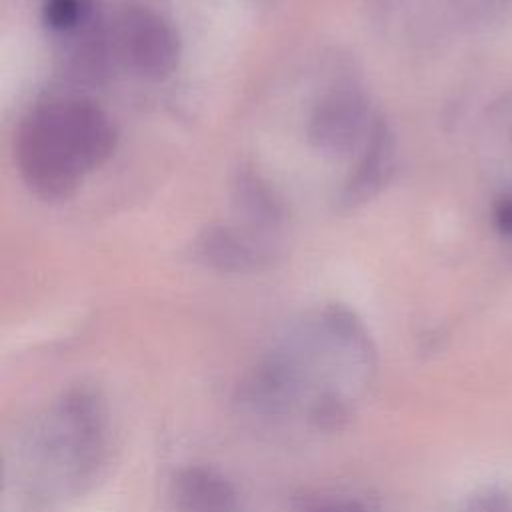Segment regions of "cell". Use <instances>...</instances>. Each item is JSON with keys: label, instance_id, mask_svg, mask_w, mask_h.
Listing matches in <instances>:
<instances>
[{"label": "cell", "instance_id": "9c48e42d", "mask_svg": "<svg viewBox=\"0 0 512 512\" xmlns=\"http://www.w3.org/2000/svg\"><path fill=\"white\" fill-rule=\"evenodd\" d=\"M234 208L244 226L274 234L282 224L284 210L274 190L260 178L258 172L240 170L234 180Z\"/></svg>", "mask_w": 512, "mask_h": 512}, {"label": "cell", "instance_id": "7a4b0ae2", "mask_svg": "<svg viewBox=\"0 0 512 512\" xmlns=\"http://www.w3.org/2000/svg\"><path fill=\"white\" fill-rule=\"evenodd\" d=\"M108 458L102 398L74 386L14 432L4 452V512H62L100 478Z\"/></svg>", "mask_w": 512, "mask_h": 512}, {"label": "cell", "instance_id": "6da1fadb", "mask_svg": "<svg viewBox=\"0 0 512 512\" xmlns=\"http://www.w3.org/2000/svg\"><path fill=\"white\" fill-rule=\"evenodd\" d=\"M376 376V348L360 318L338 304L304 320L248 370L236 404L256 430L314 436L342 428Z\"/></svg>", "mask_w": 512, "mask_h": 512}, {"label": "cell", "instance_id": "4fadbf2b", "mask_svg": "<svg viewBox=\"0 0 512 512\" xmlns=\"http://www.w3.org/2000/svg\"><path fill=\"white\" fill-rule=\"evenodd\" d=\"M494 226L500 236L512 238V192L502 194L494 204Z\"/></svg>", "mask_w": 512, "mask_h": 512}, {"label": "cell", "instance_id": "8fae6325", "mask_svg": "<svg viewBox=\"0 0 512 512\" xmlns=\"http://www.w3.org/2000/svg\"><path fill=\"white\" fill-rule=\"evenodd\" d=\"M460 512H512V496L504 490L488 488L470 496Z\"/></svg>", "mask_w": 512, "mask_h": 512}, {"label": "cell", "instance_id": "7c38bea8", "mask_svg": "<svg viewBox=\"0 0 512 512\" xmlns=\"http://www.w3.org/2000/svg\"><path fill=\"white\" fill-rule=\"evenodd\" d=\"M300 512H368L364 504L352 498H326L308 504Z\"/></svg>", "mask_w": 512, "mask_h": 512}, {"label": "cell", "instance_id": "5b68a950", "mask_svg": "<svg viewBox=\"0 0 512 512\" xmlns=\"http://www.w3.org/2000/svg\"><path fill=\"white\" fill-rule=\"evenodd\" d=\"M376 120L378 116L364 94L354 88H338L314 106L308 120V140L322 154L346 156L362 150Z\"/></svg>", "mask_w": 512, "mask_h": 512}, {"label": "cell", "instance_id": "ba28073f", "mask_svg": "<svg viewBox=\"0 0 512 512\" xmlns=\"http://www.w3.org/2000/svg\"><path fill=\"white\" fill-rule=\"evenodd\" d=\"M394 170V138L388 124L378 118L366 144L360 150V158L354 172L346 178L340 204L344 208H356L372 200L390 180Z\"/></svg>", "mask_w": 512, "mask_h": 512}, {"label": "cell", "instance_id": "3957f363", "mask_svg": "<svg viewBox=\"0 0 512 512\" xmlns=\"http://www.w3.org/2000/svg\"><path fill=\"white\" fill-rule=\"evenodd\" d=\"M116 128L108 114L84 98L38 104L20 122L14 156L24 184L40 200L74 196L88 172L114 152Z\"/></svg>", "mask_w": 512, "mask_h": 512}, {"label": "cell", "instance_id": "277c9868", "mask_svg": "<svg viewBox=\"0 0 512 512\" xmlns=\"http://www.w3.org/2000/svg\"><path fill=\"white\" fill-rule=\"evenodd\" d=\"M110 40L114 56L140 78L160 82L178 66V34L150 8H126L112 24Z\"/></svg>", "mask_w": 512, "mask_h": 512}, {"label": "cell", "instance_id": "30bf717a", "mask_svg": "<svg viewBox=\"0 0 512 512\" xmlns=\"http://www.w3.org/2000/svg\"><path fill=\"white\" fill-rule=\"evenodd\" d=\"M42 16L52 32L74 34L90 24L92 0H44Z\"/></svg>", "mask_w": 512, "mask_h": 512}, {"label": "cell", "instance_id": "52a82bcc", "mask_svg": "<svg viewBox=\"0 0 512 512\" xmlns=\"http://www.w3.org/2000/svg\"><path fill=\"white\" fill-rule=\"evenodd\" d=\"M168 496L172 512H240L234 484L202 464L180 468L170 480Z\"/></svg>", "mask_w": 512, "mask_h": 512}, {"label": "cell", "instance_id": "8992f818", "mask_svg": "<svg viewBox=\"0 0 512 512\" xmlns=\"http://www.w3.org/2000/svg\"><path fill=\"white\" fill-rule=\"evenodd\" d=\"M272 236L244 224H216L198 236L196 254L220 272L250 274L268 268L276 260L278 248Z\"/></svg>", "mask_w": 512, "mask_h": 512}]
</instances>
